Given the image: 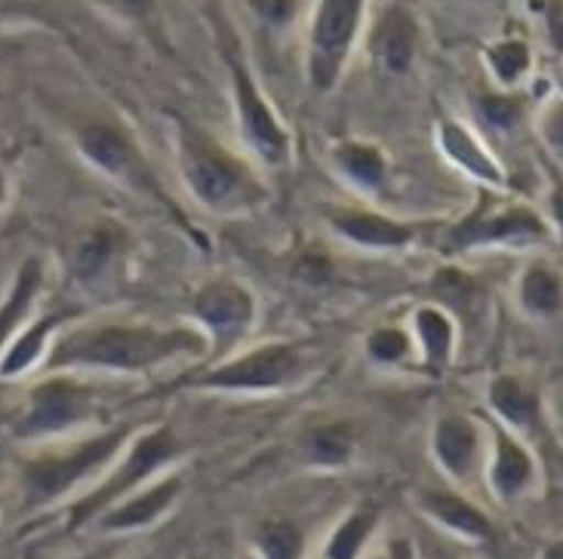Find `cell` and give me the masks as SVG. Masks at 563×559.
Segmentation results:
<instances>
[{
	"instance_id": "6da1fadb",
	"label": "cell",
	"mask_w": 563,
	"mask_h": 559,
	"mask_svg": "<svg viewBox=\"0 0 563 559\" xmlns=\"http://www.w3.org/2000/svg\"><path fill=\"white\" fill-rule=\"evenodd\" d=\"M210 348L203 329H161L152 323H90L49 345L46 369H96V372H152L179 357H198Z\"/></svg>"
},
{
	"instance_id": "7a4b0ae2",
	"label": "cell",
	"mask_w": 563,
	"mask_h": 559,
	"mask_svg": "<svg viewBox=\"0 0 563 559\" xmlns=\"http://www.w3.org/2000/svg\"><path fill=\"white\" fill-rule=\"evenodd\" d=\"M179 164L195 200L219 215L256 210L268 197L265 185L244 160H238L222 142L191 123L179 126Z\"/></svg>"
},
{
	"instance_id": "3957f363",
	"label": "cell",
	"mask_w": 563,
	"mask_h": 559,
	"mask_svg": "<svg viewBox=\"0 0 563 559\" xmlns=\"http://www.w3.org/2000/svg\"><path fill=\"white\" fill-rule=\"evenodd\" d=\"M554 241L549 215H542L518 200H499V191L484 194L472 215L446 231V253H474V249H533Z\"/></svg>"
},
{
	"instance_id": "277c9868",
	"label": "cell",
	"mask_w": 563,
	"mask_h": 559,
	"mask_svg": "<svg viewBox=\"0 0 563 559\" xmlns=\"http://www.w3.org/2000/svg\"><path fill=\"white\" fill-rule=\"evenodd\" d=\"M183 452V439L169 424H161L154 431H145L142 437L126 449L123 461L108 473L102 483L84 499H77L68 511V529H84L87 523H96L99 516L111 511L114 504L130 499L139 485H145L161 468H167L173 458Z\"/></svg>"
},
{
	"instance_id": "5b68a950",
	"label": "cell",
	"mask_w": 563,
	"mask_h": 559,
	"mask_svg": "<svg viewBox=\"0 0 563 559\" xmlns=\"http://www.w3.org/2000/svg\"><path fill=\"white\" fill-rule=\"evenodd\" d=\"M130 439V427H111L96 437L77 443L75 449L65 452H46L25 461L22 468V492L29 507H44L62 495H68L75 485H80L96 470H102L121 452L123 443Z\"/></svg>"
},
{
	"instance_id": "8992f818",
	"label": "cell",
	"mask_w": 563,
	"mask_h": 559,
	"mask_svg": "<svg viewBox=\"0 0 563 559\" xmlns=\"http://www.w3.org/2000/svg\"><path fill=\"white\" fill-rule=\"evenodd\" d=\"M308 372H311V360L299 345L272 342V345H260V348L231 357L188 384L200 388V391L265 393L292 388V384L305 381Z\"/></svg>"
},
{
	"instance_id": "52a82bcc",
	"label": "cell",
	"mask_w": 563,
	"mask_h": 559,
	"mask_svg": "<svg viewBox=\"0 0 563 559\" xmlns=\"http://www.w3.org/2000/svg\"><path fill=\"white\" fill-rule=\"evenodd\" d=\"M99 415V396L90 384L71 376H53L29 393V403L15 422L19 439H46L68 434Z\"/></svg>"
},
{
	"instance_id": "ba28073f",
	"label": "cell",
	"mask_w": 563,
	"mask_h": 559,
	"mask_svg": "<svg viewBox=\"0 0 563 559\" xmlns=\"http://www.w3.org/2000/svg\"><path fill=\"white\" fill-rule=\"evenodd\" d=\"M225 62H229L231 90H234V105H238V123L250 152L260 157L265 167H284L289 160V136L275 118L268 99L262 96L253 75L246 71L244 59L225 44Z\"/></svg>"
},
{
	"instance_id": "9c48e42d",
	"label": "cell",
	"mask_w": 563,
	"mask_h": 559,
	"mask_svg": "<svg viewBox=\"0 0 563 559\" xmlns=\"http://www.w3.org/2000/svg\"><path fill=\"white\" fill-rule=\"evenodd\" d=\"M364 3L366 0H320L311 25V53H308V75L314 90L327 92L335 87L361 25Z\"/></svg>"
},
{
	"instance_id": "30bf717a",
	"label": "cell",
	"mask_w": 563,
	"mask_h": 559,
	"mask_svg": "<svg viewBox=\"0 0 563 559\" xmlns=\"http://www.w3.org/2000/svg\"><path fill=\"white\" fill-rule=\"evenodd\" d=\"M191 311H195V320L207 333L210 348H216V354L238 345L253 329V320H256V302H253L250 289L238 280H231V277L207 280L195 292Z\"/></svg>"
},
{
	"instance_id": "8fae6325",
	"label": "cell",
	"mask_w": 563,
	"mask_h": 559,
	"mask_svg": "<svg viewBox=\"0 0 563 559\" xmlns=\"http://www.w3.org/2000/svg\"><path fill=\"white\" fill-rule=\"evenodd\" d=\"M77 148L90 160L92 167L102 169L106 176H111L114 182L133 188L139 194L161 197V188L154 182L152 169L145 164V157L139 154L133 145V138L126 136L123 130L111 126V123H87L77 133Z\"/></svg>"
},
{
	"instance_id": "7c38bea8",
	"label": "cell",
	"mask_w": 563,
	"mask_h": 559,
	"mask_svg": "<svg viewBox=\"0 0 563 559\" xmlns=\"http://www.w3.org/2000/svg\"><path fill=\"white\" fill-rule=\"evenodd\" d=\"M539 468L527 443L503 424L493 427V452H489L487 480L499 501H520L536 485Z\"/></svg>"
},
{
	"instance_id": "4fadbf2b",
	"label": "cell",
	"mask_w": 563,
	"mask_h": 559,
	"mask_svg": "<svg viewBox=\"0 0 563 559\" xmlns=\"http://www.w3.org/2000/svg\"><path fill=\"white\" fill-rule=\"evenodd\" d=\"M438 142H441V152L465 176H472L474 182H481L489 191H505L508 188V172H505V167L465 123L441 121V126H438Z\"/></svg>"
},
{
	"instance_id": "5bb4252c",
	"label": "cell",
	"mask_w": 563,
	"mask_h": 559,
	"mask_svg": "<svg viewBox=\"0 0 563 559\" xmlns=\"http://www.w3.org/2000/svg\"><path fill=\"white\" fill-rule=\"evenodd\" d=\"M434 458L453 480L465 483L472 480L474 470L481 465V455H484V437H481V427L468 415H443L438 427H434Z\"/></svg>"
},
{
	"instance_id": "9a60e30c",
	"label": "cell",
	"mask_w": 563,
	"mask_h": 559,
	"mask_svg": "<svg viewBox=\"0 0 563 559\" xmlns=\"http://www.w3.org/2000/svg\"><path fill=\"white\" fill-rule=\"evenodd\" d=\"M487 403L503 427L518 437H533L542 427V396L520 376H496L487 388Z\"/></svg>"
},
{
	"instance_id": "2e32d148",
	"label": "cell",
	"mask_w": 563,
	"mask_h": 559,
	"mask_svg": "<svg viewBox=\"0 0 563 559\" xmlns=\"http://www.w3.org/2000/svg\"><path fill=\"white\" fill-rule=\"evenodd\" d=\"M183 492V477L173 473L164 477L161 483H152L142 492H133L130 499H123L121 504H114L111 511L99 516V529L102 532H136L152 526L157 516H164L176 504Z\"/></svg>"
},
{
	"instance_id": "e0dca14e",
	"label": "cell",
	"mask_w": 563,
	"mask_h": 559,
	"mask_svg": "<svg viewBox=\"0 0 563 559\" xmlns=\"http://www.w3.org/2000/svg\"><path fill=\"white\" fill-rule=\"evenodd\" d=\"M419 504L434 523H441L443 529L453 532L465 541H477L487 545L496 538V529L489 523V516L472 504L468 499H462L459 492H446V489H428L419 495Z\"/></svg>"
},
{
	"instance_id": "ac0fdd59",
	"label": "cell",
	"mask_w": 563,
	"mask_h": 559,
	"mask_svg": "<svg viewBox=\"0 0 563 559\" xmlns=\"http://www.w3.org/2000/svg\"><path fill=\"white\" fill-rule=\"evenodd\" d=\"M333 227L345 241L369 249H404L416 241V227L407 222H395L388 215L364 210H333L330 212Z\"/></svg>"
},
{
	"instance_id": "d6986e66",
	"label": "cell",
	"mask_w": 563,
	"mask_h": 559,
	"mask_svg": "<svg viewBox=\"0 0 563 559\" xmlns=\"http://www.w3.org/2000/svg\"><path fill=\"white\" fill-rule=\"evenodd\" d=\"M416 41H419V31H416L412 15L400 7H391V10H385L376 25L373 49H376V59L391 75H404V71H410L412 56H416Z\"/></svg>"
},
{
	"instance_id": "ffe728a7",
	"label": "cell",
	"mask_w": 563,
	"mask_h": 559,
	"mask_svg": "<svg viewBox=\"0 0 563 559\" xmlns=\"http://www.w3.org/2000/svg\"><path fill=\"white\" fill-rule=\"evenodd\" d=\"M518 302L530 317H558L563 311V273L545 258L530 261L518 280Z\"/></svg>"
},
{
	"instance_id": "44dd1931",
	"label": "cell",
	"mask_w": 563,
	"mask_h": 559,
	"mask_svg": "<svg viewBox=\"0 0 563 559\" xmlns=\"http://www.w3.org/2000/svg\"><path fill=\"white\" fill-rule=\"evenodd\" d=\"M41 287H44V265L37 258H29L15 273L10 295L0 304V357H3V350L10 348L19 326L29 320L31 308L41 295Z\"/></svg>"
},
{
	"instance_id": "7402d4cb",
	"label": "cell",
	"mask_w": 563,
	"mask_h": 559,
	"mask_svg": "<svg viewBox=\"0 0 563 559\" xmlns=\"http://www.w3.org/2000/svg\"><path fill=\"white\" fill-rule=\"evenodd\" d=\"M65 317L68 314H49V317H41L15 335L10 348L0 357V378H15L29 372L31 366H37V360L49 354V335L56 333L59 323H65Z\"/></svg>"
},
{
	"instance_id": "603a6c76",
	"label": "cell",
	"mask_w": 563,
	"mask_h": 559,
	"mask_svg": "<svg viewBox=\"0 0 563 559\" xmlns=\"http://www.w3.org/2000/svg\"><path fill=\"white\" fill-rule=\"evenodd\" d=\"M354 427L349 422H327L308 427L305 434V458L318 468H342L354 455Z\"/></svg>"
},
{
	"instance_id": "cb8c5ba5",
	"label": "cell",
	"mask_w": 563,
	"mask_h": 559,
	"mask_svg": "<svg viewBox=\"0 0 563 559\" xmlns=\"http://www.w3.org/2000/svg\"><path fill=\"white\" fill-rule=\"evenodd\" d=\"M412 326H416V335H419V345H422V354H426L428 366L443 369V366L453 360L456 326H453V320H450L446 311L434 308V304H426V308L416 311Z\"/></svg>"
},
{
	"instance_id": "d4e9b609",
	"label": "cell",
	"mask_w": 563,
	"mask_h": 559,
	"mask_svg": "<svg viewBox=\"0 0 563 559\" xmlns=\"http://www.w3.org/2000/svg\"><path fill=\"white\" fill-rule=\"evenodd\" d=\"M333 160L345 179H351L357 188H366V191H376L388 179L385 157H382L379 148H373L366 142H342V145H335Z\"/></svg>"
},
{
	"instance_id": "484cf974",
	"label": "cell",
	"mask_w": 563,
	"mask_h": 559,
	"mask_svg": "<svg viewBox=\"0 0 563 559\" xmlns=\"http://www.w3.org/2000/svg\"><path fill=\"white\" fill-rule=\"evenodd\" d=\"M121 246V234L118 227L102 225L92 227L90 234H84L75 246V273L80 280H96L99 273H106V268L118 256Z\"/></svg>"
},
{
	"instance_id": "4316f807",
	"label": "cell",
	"mask_w": 563,
	"mask_h": 559,
	"mask_svg": "<svg viewBox=\"0 0 563 559\" xmlns=\"http://www.w3.org/2000/svg\"><path fill=\"white\" fill-rule=\"evenodd\" d=\"M376 529V511L373 507H357L354 514H349L335 532L327 538L323 545V557L320 559H357L361 550L369 541V535Z\"/></svg>"
},
{
	"instance_id": "83f0119b",
	"label": "cell",
	"mask_w": 563,
	"mask_h": 559,
	"mask_svg": "<svg viewBox=\"0 0 563 559\" xmlns=\"http://www.w3.org/2000/svg\"><path fill=\"white\" fill-rule=\"evenodd\" d=\"M487 65L493 77L505 83V87H515L523 77L530 75V65H533V53L530 46L518 41V37H508V41H499L496 46H489Z\"/></svg>"
},
{
	"instance_id": "f1b7e54d",
	"label": "cell",
	"mask_w": 563,
	"mask_h": 559,
	"mask_svg": "<svg viewBox=\"0 0 563 559\" xmlns=\"http://www.w3.org/2000/svg\"><path fill=\"white\" fill-rule=\"evenodd\" d=\"M262 559H302L305 535L289 519H265L260 526Z\"/></svg>"
},
{
	"instance_id": "f546056e",
	"label": "cell",
	"mask_w": 563,
	"mask_h": 559,
	"mask_svg": "<svg viewBox=\"0 0 563 559\" xmlns=\"http://www.w3.org/2000/svg\"><path fill=\"white\" fill-rule=\"evenodd\" d=\"M366 350L376 364H400L410 354V338L404 329L395 326H379L376 333L366 338Z\"/></svg>"
},
{
	"instance_id": "4dcf8cb0",
	"label": "cell",
	"mask_w": 563,
	"mask_h": 559,
	"mask_svg": "<svg viewBox=\"0 0 563 559\" xmlns=\"http://www.w3.org/2000/svg\"><path fill=\"white\" fill-rule=\"evenodd\" d=\"M520 111H523V105H520L518 96H487L481 102L484 121L496 130H511L520 121Z\"/></svg>"
},
{
	"instance_id": "1f68e13d",
	"label": "cell",
	"mask_w": 563,
	"mask_h": 559,
	"mask_svg": "<svg viewBox=\"0 0 563 559\" xmlns=\"http://www.w3.org/2000/svg\"><path fill=\"white\" fill-rule=\"evenodd\" d=\"M539 136L554 160H563V99H554L539 118Z\"/></svg>"
},
{
	"instance_id": "d6a6232c",
	"label": "cell",
	"mask_w": 563,
	"mask_h": 559,
	"mask_svg": "<svg viewBox=\"0 0 563 559\" xmlns=\"http://www.w3.org/2000/svg\"><path fill=\"white\" fill-rule=\"evenodd\" d=\"M549 222L554 227V237L563 241V172H551V191H549Z\"/></svg>"
},
{
	"instance_id": "836d02e7",
	"label": "cell",
	"mask_w": 563,
	"mask_h": 559,
	"mask_svg": "<svg viewBox=\"0 0 563 559\" xmlns=\"http://www.w3.org/2000/svg\"><path fill=\"white\" fill-rule=\"evenodd\" d=\"M545 29H549L551 46L563 53V0H549L545 7Z\"/></svg>"
},
{
	"instance_id": "e575fe53",
	"label": "cell",
	"mask_w": 563,
	"mask_h": 559,
	"mask_svg": "<svg viewBox=\"0 0 563 559\" xmlns=\"http://www.w3.org/2000/svg\"><path fill=\"white\" fill-rule=\"evenodd\" d=\"M253 3L272 22H287L289 15H292V0H253Z\"/></svg>"
},
{
	"instance_id": "d590c367",
	"label": "cell",
	"mask_w": 563,
	"mask_h": 559,
	"mask_svg": "<svg viewBox=\"0 0 563 559\" xmlns=\"http://www.w3.org/2000/svg\"><path fill=\"white\" fill-rule=\"evenodd\" d=\"M369 559H412V547L410 541H404V538H395V541H388V547L376 554V557Z\"/></svg>"
},
{
	"instance_id": "8d00e7d4",
	"label": "cell",
	"mask_w": 563,
	"mask_h": 559,
	"mask_svg": "<svg viewBox=\"0 0 563 559\" xmlns=\"http://www.w3.org/2000/svg\"><path fill=\"white\" fill-rule=\"evenodd\" d=\"M539 559H563V538H554V541H549V545L542 547Z\"/></svg>"
},
{
	"instance_id": "74e56055",
	"label": "cell",
	"mask_w": 563,
	"mask_h": 559,
	"mask_svg": "<svg viewBox=\"0 0 563 559\" xmlns=\"http://www.w3.org/2000/svg\"><path fill=\"white\" fill-rule=\"evenodd\" d=\"M111 554H114V550H92V554H84V557H77V559H111Z\"/></svg>"
},
{
	"instance_id": "f35d334b",
	"label": "cell",
	"mask_w": 563,
	"mask_h": 559,
	"mask_svg": "<svg viewBox=\"0 0 563 559\" xmlns=\"http://www.w3.org/2000/svg\"><path fill=\"white\" fill-rule=\"evenodd\" d=\"M3 197H7V182H3V172H0V203H3Z\"/></svg>"
},
{
	"instance_id": "ab89813d",
	"label": "cell",
	"mask_w": 563,
	"mask_h": 559,
	"mask_svg": "<svg viewBox=\"0 0 563 559\" xmlns=\"http://www.w3.org/2000/svg\"><path fill=\"white\" fill-rule=\"evenodd\" d=\"M246 559H250V557H246Z\"/></svg>"
}]
</instances>
